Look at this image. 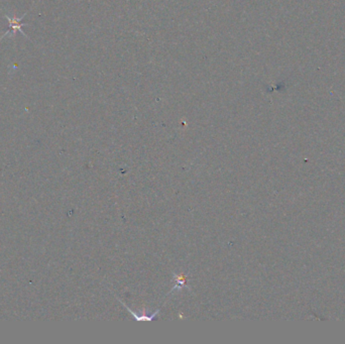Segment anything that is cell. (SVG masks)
<instances>
[{
  "label": "cell",
  "instance_id": "cell-1",
  "mask_svg": "<svg viewBox=\"0 0 345 344\" xmlns=\"http://www.w3.org/2000/svg\"><path fill=\"white\" fill-rule=\"evenodd\" d=\"M6 19L9 21V23H10V31L9 32H7V34L4 36V37H7V36H9V35H15L17 32H20L21 34H23V35H25V33L23 32V27L25 26L24 25V19H22V20H18L17 18H14V19H12V18H10V17H8V16H6Z\"/></svg>",
  "mask_w": 345,
  "mask_h": 344
}]
</instances>
